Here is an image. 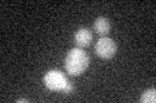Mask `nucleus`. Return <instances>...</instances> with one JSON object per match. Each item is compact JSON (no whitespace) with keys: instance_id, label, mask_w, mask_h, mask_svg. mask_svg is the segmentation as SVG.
I'll list each match as a JSON object with an SVG mask.
<instances>
[{"instance_id":"nucleus-1","label":"nucleus","mask_w":156,"mask_h":103,"mask_svg":"<svg viewBox=\"0 0 156 103\" xmlns=\"http://www.w3.org/2000/svg\"><path fill=\"white\" fill-rule=\"evenodd\" d=\"M90 65V57L82 48H73L65 58V71L70 76L82 75Z\"/></svg>"},{"instance_id":"nucleus-2","label":"nucleus","mask_w":156,"mask_h":103,"mask_svg":"<svg viewBox=\"0 0 156 103\" xmlns=\"http://www.w3.org/2000/svg\"><path fill=\"white\" fill-rule=\"evenodd\" d=\"M43 82L47 89L50 90H57V92H64L69 94L73 90V85L66 80V77L58 70H51L48 71L44 77H43Z\"/></svg>"},{"instance_id":"nucleus-3","label":"nucleus","mask_w":156,"mask_h":103,"mask_svg":"<svg viewBox=\"0 0 156 103\" xmlns=\"http://www.w3.org/2000/svg\"><path fill=\"white\" fill-rule=\"evenodd\" d=\"M117 45L111 37L103 36L95 44V54L101 60H111L116 54Z\"/></svg>"},{"instance_id":"nucleus-4","label":"nucleus","mask_w":156,"mask_h":103,"mask_svg":"<svg viewBox=\"0 0 156 103\" xmlns=\"http://www.w3.org/2000/svg\"><path fill=\"white\" fill-rule=\"evenodd\" d=\"M92 40V34L89 28L82 27L78 28L77 32L74 34V43L78 48H86L91 44Z\"/></svg>"},{"instance_id":"nucleus-5","label":"nucleus","mask_w":156,"mask_h":103,"mask_svg":"<svg viewBox=\"0 0 156 103\" xmlns=\"http://www.w3.org/2000/svg\"><path fill=\"white\" fill-rule=\"evenodd\" d=\"M94 31L101 36L108 35L111 31V22L105 17H98L94 22Z\"/></svg>"},{"instance_id":"nucleus-6","label":"nucleus","mask_w":156,"mask_h":103,"mask_svg":"<svg viewBox=\"0 0 156 103\" xmlns=\"http://www.w3.org/2000/svg\"><path fill=\"white\" fill-rule=\"evenodd\" d=\"M140 102L143 103H155L156 102V90L155 88H151V89L146 90L142 97H140Z\"/></svg>"},{"instance_id":"nucleus-7","label":"nucleus","mask_w":156,"mask_h":103,"mask_svg":"<svg viewBox=\"0 0 156 103\" xmlns=\"http://www.w3.org/2000/svg\"><path fill=\"white\" fill-rule=\"evenodd\" d=\"M17 102H27V99H25V98H21V99H18Z\"/></svg>"}]
</instances>
